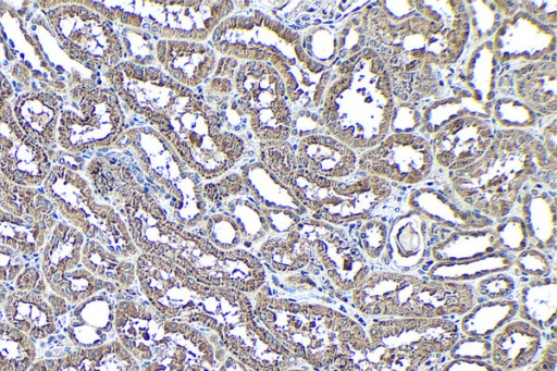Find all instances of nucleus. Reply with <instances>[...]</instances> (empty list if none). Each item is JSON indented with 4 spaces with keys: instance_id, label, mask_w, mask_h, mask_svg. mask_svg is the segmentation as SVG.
I'll return each mask as SVG.
<instances>
[{
    "instance_id": "obj_32",
    "label": "nucleus",
    "mask_w": 557,
    "mask_h": 371,
    "mask_svg": "<svg viewBox=\"0 0 557 371\" xmlns=\"http://www.w3.org/2000/svg\"><path fill=\"white\" fill-rule=\"evenodd\" d=\"M508 272L518 282L556 274L555 256L529 246L513 257L512 265Z\"/></svg>"
},
{
    "instance_id": "obj_25",
    "label": "nucleus",
    "mask_w": 557,
    "mask_h": 371,
    "mask_svg": "<svg viewBox=\"0 0 557 371\" xmlns=\"http://www.w3.org/2000/svg\"><path fill=\"white\" fill-rule=\"evenodd\" d=\"M517 74V94L523 104L545 114L555 112L556 67L554 62L541 61Z\"/></svg>"
},
{
    "instance_id": "obj_19",
    "label": "nucleus",
    "mask_w": 557,
    "mask_h": 371,
    "mask_svg": "<svg viewBox=\"0 0 557 371\" xmlns=\"http://www.w3.org/2000/svg\"><path fill=\"white\" fill-rule=\"evenodd\" d=\"M306 171L327 178H347L358 172L359 154L332 136L311 135L299 147Z\"/></svg>"
},
{
    "instance_id": "obj_10",
    "label": "nucleus",
    "mask_w": 557,
    "mask_h": 371,
    "mask_svg": "<svg viewBox=\"0 0 557 371\" xmlns=\"http://www.w3.org/2000/svg\"><path fill=\"white\" fill-rule=\"evenodd\" d=\"M493 138L487 119L469 113L456 116L432 136L433 162L447 172L465 169L486 151Z\"/></svg>"
},
{
    "instance_id": "obj_17",
    "label": "nucleus",
    "mask_w": 557,
    "mask_h": 371,
    "mask_svg": "<svg viewBox=\"0 0 557 371\" xmlns=\"http://www.w3.org/2000/svg\"><path fill=\"white\" fill-rule=\"evenodd\" d=\"M49 292L37 294L9 288L2 305L4 321L33 341L49 338L58 330V318L50 304Z\"/></svg>"
},
{
    "instance_id": "obj_9",
    "label": "nucleus",
    "mask_w": 557,
    "mask_h": 371,
    "mask_svg": "<svg viewBox=\"0 0 557 371\" xmlns=\"http://www.w3.org/2000/svg\"><path fill=\"white\" fill-rule=\"evenodd\" d=\"M433 165L430 140L408 132L385 136L358 159V171L401 186L423 183L432 173Z\"/></svg>"
},
{
    "instance_id": "obj_26",
    "label": "nucleus",
    "mask_w": 557,
    "mask_h": 371,
    "mask_svg": "<svg viewBox=\"0 0 557 371\" xmlns=\"http://www.w3.org/2000/svg\"><path fill=\"white\" fill-rule=\"evenodd\" d=\"M513 298L474 304L458 321L461 335L490 339L491 336L517 314Z\"/></svg>"
},
{
    "instance_id": "obj_20",
    "label": "nucleus",
    "mask_w": 557,
    "mask_h": 371,
    "mask_svg": "<svg viewBox=\"0 0 557 371\" xmlns=\"http://www.w3.org/2000/svg\"><path fill=\"white\" fill-rule=\"evenodd\" d=\"M520 217L524 222L529 246L555 256L556 197L540 187L522 190L519 197Z\"/></svg>"
},
{
    "instance_id": "obj_37",
    "label": "nucleus",
    "mask_w": 557,
    "mask_h": 371,
    "mask_svg": "<svg viewBox=\"0 0 557 371\" xmlns=\"http://www.w3.org/2000/svg\"><path fill=\"white\" fill-rule=\"evenodd\" d=\"M27 259L9 248L0 244V283L12 285L17 275L28 264Z\"/></svg>"
},
{
    "instance_id": "obj_38",
    "label": "nucleus",
    "mask_w": 557,
    "mask_h": 371,
    "mask_svg": "<svg viewBox=\"0 0 557 371\" xmlns=\"http://www.w3.org/2000/svg\"><path fill=\"white\" fill-rule=\"evenodd\" d=\"M11 289L46 294L50 290L39 265L28 263L12 283Z\"/></svg>"
},
{
    "instance_id": "obj_7",
    "label": "nucleus",
    "mask_w": 557,
    "mask_h": 371,
    "mask_svg": "<svg viewBox=\"0 0 557 371\" xmlns=\"http://www.w3.org/2000/svg\"><path fill=\"white\" fill-rule=\"evenodd\" d=\"M63 51L89 69L111 66L121 55L119 42L109 44L99 36H111L113 30L100 13L79 3L66 2L50 8L45 13Z\"/></svg>"
},
{
    "instance_id": "obj_4",
    "label": "nucleus",
    "mask_w": 557,
    "mask_h": 371,
    "mask_svg": "<svg viewBox=\"0 0 557 371\" xmlns=\"http://www.w3.org/2000/svg\"><path fill=\"white\" fill-rule=\"evenodd\" d=\"M299 175L311 186L301 194L304 203L317 217L333 225H348L373 215L393 194V184L358 171L347 178H327L301 170Z\"/></svg>"
},
{
    "instance_id": "obj_24",
    "label": "nucleus",
    "mask_w": 557,
    "mask_h": 371,
    "mask_svg": "<svg viewBox=\"0 0 557 371\" xmlns=\"http://www.w3.org/2000/svg\"><path fill=\"white\" fill-rule=\"evenodd\" d=\"M52 227L14 215L0 209V244L13 249L27 260L40 255Z\"/></svg>"
},
{
    "instance_id": "obj_13",
    "label": "nucleus",
    "mask_w": 557,
    "mask_h": 371,
    "mask_svg": "<svg viewBox=\"0 0 557 371\" xmlns=\"http://www.w3.org/2000/svg\"><path fill=\"white\" fill-rule=\"evenodd\" d=\"M62 97L48 84H40L13 98L12 110L22 133L36 144L50 149L57 146L58 122Z\"/></svg>"
},
{
    "instance_id": "obj_22",
    "label": "nucleus",
    "mask_w": 557,
    "mask_h": 371,
    "mask_svg": "<svg viewBox=\"0 0 557 371\" xmlns=\"http://www.w3.org/2000/svg\"><path fill=\"white\" fill-rule=\"evenodd\" d=\"M0 209L14 215L32 219L53 227L58 210L44 190L8 181L0 173Z\"/></svg>"
},
{
    "instance_id": "obj_40",
    "label": "nucleus",
    "mask_w": 557,
    "mask_h": 371,
    "mask_svg": "<svg viewBox=\"0 0 557 371\" xmlns=\"http://www.w3.org/2000/svg\"><path fill=\"white\" fill-rule=\"evenodd\" d=\"M441 371H498L488 360L450 359Z\"/></svg>"
},
{
    "instance_id": "obj_18",
    "label": "nucleus",
    "mask_w": 557,
    "mask_h": 371,
    "mask_svg": "<svg viewBox=\"0 0 557 371\" xmlns=\"http://www.w3.org/2000/svg\"><path fill=\"white\" fill-rule=\"evenodd\" d=\"M513 299L518 306L517 318L540 330L543 336L556 338V274L519 281Z\"/></svg>"
},
{
    "instance_id": "obj_30",
    "label": "nucleus",
    "mask_w": 557,
    "mask_h": 371,
    "mask_svg": "<svg viewBox=\"0 0 557 371\" xmlns=\"http://www.w3.org/2000/svg\"><path fill=\"white\" fill-rule=\"evenodd\" d=\"M82 367L83 371H139L135 359L120 341L82 348Z\"/></svg>"
},
{
    "instance_id": "obj_27",
    "label": "nucleus",
    "mask_w": 557,
    "mask_h": 371,
    "mask_svg": "<svg viewBox=\"0 0 557 371\" xmlns=\"http://www.w3.org/2000/svg\"><path fill=\"white\" fill-rule=\"evenodd\" d=\"M35 341L4 320L0 322V371H27L36 361Z\"/></svg>"
},
{
    "instance_id": "obj_39",
    "label": "nucleus",
    "mask_w": 557,
    "mask_h": 371,
    "mask_svg": "<svg viewBox=\"0 0 557 371\" xmlns=\"http://www.w3.org/2000/svg\"><path fill=\"white\" fill-rule=\"evenodd\" d=\"M557 363L556 339L546 343L527 371H555Z\"/></svg>"
},
{
    "instance_id": "obj_28",
    "label": "nucleus",
    "mask_w": 557,
    "mask_h": 371,
    "mask_svg": "<svg viewBox=\"0 0 557 371\" xmlns=\"http://www.w3.org/2000/svg\"><path fill=\"white\" fill-rule=\"evenodd\" d=\"M382 215H371L348 224L349 238L357 245L372 267H379L386 249L389 224Z\"/></svg>"
},
{
    "instance_id": "obj_34",
    "label": "nucleus",
    "mask_w": 557,
    "mask_h": 371,
    "mask_svg": "<svg viewBox=\"0 0 557 371\" xmlns=\"http://www.w3.org/2000/svg\"><path fill=\"white\" fill-rule=\"evenodd\" d=\"M471 284L474 301L478 304L513 298L519 282L513 275L506 271L490 274Z\"/></svg>"
},
{
    "instance_id": "obj_1",
    "label": "nucleus",
    "mask_w": 557,
    "mask_h": 371,
    "mask_svg": "<svg viewBox=\"0 0 557 371\" xmlns=\"http://www.w3.org/2000/svg\"><path fill=\"white\" fill-rule=\"evenodd\" d=\"M357 58L330 87L321 119L332 137L361 154L387 136L394 100L384 63L370 51Z\"/></svg>"
},
{
    "instance_id": "obj_5",
    "label": "nucleus",
    "mask_w": 557,
    "mask_h": 371,
    "mask_svg": "<svg viewBox=\"0 0 557 371\" xmlns=\"http://www.w3.org/2000/svg\"><path fill=\"white\" fill-rule=\"evenodd\" d=\"M121 114L117 96L111 89L81 83L69 91L61 108L57 145L61 151L78 156L94 148L111 145L117 137L107 124L122 132L123 126L104 122V116Z\"/></svg>"
},
{
    "instance_id": "obj_15",
    "label": "nucleus",
    "mask_w": 557,
    "mask_h": 371,
    "mask_svg": "<svg viewBox=\"0 0 557 371\" xmlns=\"http://www.w3.org/2000/svg\"><path fill=\"white\" fill-rule=\"evenodd\" d=\"M493 252H497V249L492 227L454 230L433 222L429 224L428 259L424 265L471 260Z\"/></svg>"
},
{
    "instance_id": "obj_31",
    "label": "nucleus",
    "mask_w": 557,
    "mask_h": 371,
    "mask_svg": "<svg viewBox=\"0 0 557 371\" xmlns=\"http://www.w3.org/2000/svg\"><path fill=\"white\" fill-rule=\"evenodd\" d=\"M492 232L499 252L515 257L529 247L528 233L520 215L508 214L495 221Z\"/></svg>"
},
{
    "instance_id": "obj_29",
    "label": "nucleus",
    "mask_w": 557,
    "mask_h": 371,
    "mask_svg": "<svg viewBox=\"0 0 557 371\" xmlns=\"http://www.w3.org/2000/svg\"><path fill=\"white\" fill-rule=\"evenodd\" d=\"M82 263L94 276L110 284H125L129 279L128 265L92 239L84 242Z\"/></svg>"
},
{
    "instance_id": "obj_3",
    "label": "nucleus",
    "mask_w": 557,
    "mask_h": 371,
    "mask_svg": "<svg viewBox=\"0 0 557 371\" xmlns=\"http://www.w3.org/2000/svg\"><path fill=\"white\" fill-rule=\"evenodd\" d=\"M82 171L83 162L78 156L53 151L51 171L42 190L62 220L78 230L86 239L96 240L107 248L121 221L109 206L97 200Z\"/></svg>"
},
{
    "instance_id": "obj_11",
    "label": "nucleus",
    "mask_w": 557,
    "mask_h": 371,
    "mask_svg": "<svg viewBox=\"0 0 557 371\" xmlns=\"http://www.w3.org/2000/svg\"><path fill=\"white\" fill-rule=\"evenodd\" d=\"M406 205L430 222L447 228L481 230L490 228L495 223L465 206L453 194L445 180L414 188L408 194Z\"/></svg>"
},
{
    "instance_id": "obj_36",
    "label": "nucleus",
    "mask_w": 557,
    "mask_h": 371,
    "mask_svg": "<svg viewBox=\"0 0 557 371\" xmlns=\"http://www.w3.org/2000/svg\"><path fill=\"white\" fill-rule=\"evenodd\" d=\"M27 371H83L82 349L36 360Z\"/></svg>"
},
{
    "instance_id": "obj_12",
    "label": "nucleus",
    "mask_w": 557,
    "mask_h": 371,
    "mask_svg": "<svg viewBox=\"0 0 557 371\" xmlns=\"http://www.w3.org/2000/svg\"><path fill=\"white\" fill-rule=\"evenodd\" d=\"M429 224L428 219L410 209L393 219L379 267L416 274L428 259Z\"/></svg>"
},
{
    "instance_id": "obj_35",
    "label": "nucleus",
    "mask_w": 557,
    "mask_h": 371,
    "mask_svg": "<svg viewBox=\"0 0 557 371\" xmlns=\"http://www.w3.org/2000/svg\"><path fill=\"white\" fill-rule=\"evenodd\" d=\"M490 339L460 335L447 355L450 359L488 360Z\"/></svg>"
},
{
    "instance_id": "obj_14",
    "label": "nucleus",
    "mask_w": 557,
    "mask_h": 371,
    "mask_svg": "<svg viewBox=\"0 0 557 371\" xmlns=\"http://www.w3.org/2000/svg\"><path fill=\"white\" fill-rule=\"evenodd\" d=\"M543 339L540 330L515 317L491 336L488 361L498 371H527L541 353Z\"/></svg>"
},
{
    "instance_id": "obj_21",
    "label": "nucleus",
    "mask_w": 557,
    "mask_h": 371,
    "mask_svg": "<svg viewBox=\"0 0 557 371\" xmlns=\"http://www.w3.org/2000/svg\"><path fill=\"white\" fill-rule=\"evenodd\" d=\"M52 152L24 136L0 154V173L17 185L42 186L51 171Z\"/></svg>"
},
{
    "instance_id": "obj_8",
    "label": "nucleus",
    "mask_w": 557,
    "mask_h": 371,
    "mask_svg": "<svg viewBox=\"0 0 557 371\" xmlns=\"http://www.w3.org/2000/svg\"><path fill=\"white\" fill-rule=\"evenodd\" d=\"M364 329L370 345L392 347L421 367L434 356L447 354L461 335L457 321L450 319H373Z\"/></svg>"
},
{
    "instance_id": "obj_23",
    "label": "nucleus",
    "mask_w": 557,
    "mask_h": 371,
    "mask_svg": "<svg viewBox=\"0 0 557 371\" xmlns=\"http://www.w3.org/2000/svg\"><path fill=\"white\" fill-rule=\"evenodd\" d=\"M512 259L513 257L497 251L471 260L428 264L416 274L435 281L473 283L490 274L509 271Z\"/></svg>"
},
{
    "instance_id": "obj_41",
    "label": "nucleus",
    "mask_w": 557,
    "mask_h": 371,
    "mask_svg": "<svg viewBox=\"0 0 557 371\" xmlns=\"http://www.w3.org/2000/svg\"><path fill=\"white\" fill-rule=\"evenodd\" d=\"M8 293H9V287L7 285L0 283V307H2Z\"/></svg>"
},
{
    "instance_id": "obj_42",
    "label": "nucleus",
    "mask_w": 557,
    "mask_h": 371,
    "mask_svg": "<svg viewBox=\"0 0 557 371\" xmlns=\"http://www.w3.org/2000/svg\"><path fill=\"white\" fill-rule=\"evenodd\" d=\"M1 320H2V319L0 318V322H1Z\"/></svg>"
},
{
    "instance_id": "obj_16",
    "label": "nucleus",
    "mask_w": 557,
    "mask_h": 371,
    "mask_svg": "<svg viewBox=\"0 0 557 371\" xmlns=\"http://www.w3.org/2000/svg\"><path fill=\"white\" fill-rule=\"evenodd\" d=\"M115 307L104 292L97 293L71 307L65 335L75 348L106 344L114 330Z\"/></svg>"
},
{
    "instance_id": "obj_6",
    "label": "nucleus",
    "mask_w": 557,
    "mask_h": 371,
    "mask_svg": "<svg viewBox=\"0 0 557 371\" xmlns=\"http://www.w3.org/2000/svg\"><path fill=\"white\" fill-rule=\"evenodd\" d=\"M85 236L64 220L52 227L39 255V267L51 292L71 306L114 285L94 276L82 263Z\"/></svg>"
},
{
    "instance_id": "obj_33",
    "label": "nucleus",
    "mask_w": 557,
    "mask_h": 371,
    "mask_svg": "<svg viewBox=\"0 0 557 371\" xmlns=\"http://www.w3.org/2000/svg\"><path fill=\"white\" fill-rule=\"evenodd\" d=\"M14 89L0 71V154L10 150L25 135L18 127L12 110Z\"/></svg>"
},
{
    "instance_id": "obj_2",
    "label": "nucleus",
    "mask_w": 557,
    "mask_h": 371,
    "mask_svg": "<svg viewBox=\"0 0 557 371\" xmlns=\"http://www.w3.org/2000/svg\"><path fill=\"white\" fill-rule=\"evenodd\" d=\"M530 134L499 132L486 151L465 169L447 172L445 182L471 210L493 221L510 214L539 168L540 150Z\"/></svg>"
}]
</instances>
